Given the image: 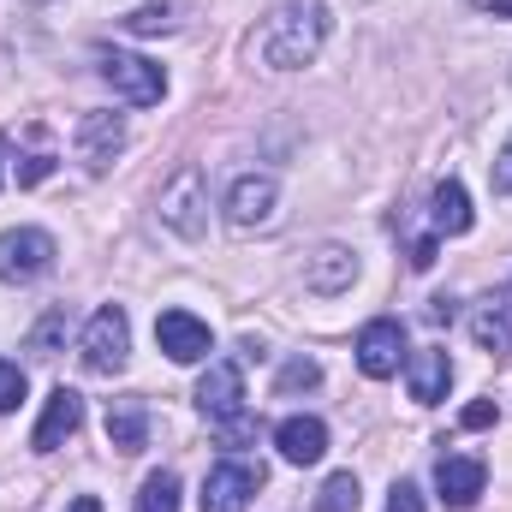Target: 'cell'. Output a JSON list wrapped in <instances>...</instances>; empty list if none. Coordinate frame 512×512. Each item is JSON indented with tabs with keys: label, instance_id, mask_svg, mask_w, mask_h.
Masks as SVG:
<instances>
[{
	"label": "cell",
	"instance_id": "obj_1",
	"mask_svg": "<svg viewBox=\"0 0 512 512\" xmlns=\"http://www.w3.org/2000/svg\"><path fill=\"white\" fill-rule=\"evenodd\" d=\"M328 0H280L274 12H268V24H262V36H256V54H262V66H274V72H298V66H310L316 54H322V42H328Z\"/></svg>",
	"mask_w": 512,
	"mask_h": 512
},
{
	"label": "cell",
	"instance_id": "obj_2",
	"mask_svg": "<svg viewBox=\"0 0 512 512\" xmlns=\"http://www.w3.org/2000/svg\"><path fill=\"white\" fill-rule=\"evenodd\" d=\"M96 66H102V84L131 102V108H155L161 96H167V72L155 66V60H143V54H126V48H102L96 54Z\"/></svg>",
	"mask_w": 512,
	"mask_h": 512
},
{
	"label": "cell",
	"instance_id": "obj_3",
	"mask_svg": "<svg viewBox=\"0 0 512 512\" xmlns=\"http://www.w3.org/2000/svg\"><path fill=\"white\" fill-rule=\"evenodd\" d=\"M78 358H84V370L90 376H120L131 358V322L120 304H102L96 316H90V328H84V340H78Z\"/></svg>",
	"mask_w": 512,
	"mask_h": 512
},
{
	"label": "cell",
	"instance_id": "obj_4",
	"mask_svg": "<svg viewBox=\"0 0 512 512\" xmlns=\"http://www.w3.org/2000/svg\"><path fill=\"white\" fill-rule=\"evenodd\" d=\"M161 227H173L179 239H203L209 233V179L203 167H179L161 191Z\"/></svg>",
	"mask_w": 512,
	"mask_h": 512
},
{
	"label": "cell",
	"instance_id": "obj_5",
	"mask_svg": "<svg viewBox=\"0 0 512 512\" xmlns=\"http://www.w3.org/2000/svg\"><path fill=\"white\" fill-rule=\"evenodd\" d=\"M54 256H60V245L42 227H6L0 233V280L6 286H30V280H42L54 268Z\"/></svg>",
	"mask_w": 512,
	"mask_h": 512
},
{
	"label": "cell",
	"instance_id": "obj_6",
	"mask_svg": "<svg viewBox=\"0 0 512 512\" xmlns=\"http://www.w3.org/2000/svg\"><path fill=\"white\" fill-rule=\"evenodd\" d=\"M197 411H203L209 423H221V429H239V423H245V370H239L233 358H221V364L203 370V382H197Z\"/></svg>",
	"mask_w": 512,
	"mask_h": 512
},
{
	"label": "cell",
	"instance_id": "obj_7",
	"mask_svg": "<svg viewBox=\"0 0 512 512\" xmlns=\"http://www.w3.org/2000/svg\"><path fill=\"white\" fill-rule=\"evenodd\" d=\"M256 489H262V465L221 459V465L203 477V495H197V507H203V512H245Z\"/></svg>",
	"mask_w": 512,
	"mask_h": 512
},
{
	"label": "cell",
	"instance_id": "obj_8",
	"mask_svg": "<svg viewBox=\"0 0 512 512\" xmlns=\"http://www.w3.org/2000/svg\"><path fill=\"white\" fill-rule=\"evenodd\" d=\"M155 346L173 358V364H203L209 358V322H197L191 310H161L155 316Z\"/></svg>",
	"mask_w": 512,
	"mask_h": 512
},
{
	"label": "cell",
	"instance_id": "obj_9",
	"mask_svg": "<svg viewBox=\"0 0 512 512\" xmlns=\"http://www.w3.org/2000/svg\"><path fill=\"white\" fill-rule=\"evenodd\" d=\"M399 364H405V328H399L393 316L370 322V328L358 334V370H364L370 382H387Z\"/></svg>",
	"mask_w": 512,
	"mask_h": 512
},
{
	"label": "cell",
	"instance_id": "obj_10",
	"mask_svg": "<svg viewBox=\"0 0 512 512\" xmlns=\"http://www.w3.org/2000/svg\"><path fill=\"white\" fill-rule=\"evenodd\" d=\"M483 483H489L483 459L447 453V459L435 465V489H441V507H453V512H471V507H477V501H483Z\"/></svg>",
	"mask_w": 512,
	"mask_h": 512
},
{
	"label": "cell",
	"instance_id": "obj_11",
	"mask_svg": "<svg viewBox=\"0 0 512 512\" xmlns=\"http://www.w3.org/2000/svg\"><path fill=\"white\" fill-rule=\"evenodd\" d=\"M78 423H84V393L54 387V393H48V405H42V423H36L30 447H36V453H54V447H66V441L78 435Z\"/></svg>",
	"mask_w": 512,
	"mask_h": 512
},
{
	"label": "cell",
	"instance_id": "obj_12",
	"mask_svg": "<svg viewBox=\"0 0 512 512\" xmlns=\"http://www.w3.org/2000/svg\"><path fill=\"white\" fill-rule=\"evenodd\" d=\"M274 197H280L274 173H239L233 191H227V221L251 233V227H262V221L274 215Z\"/></svg>",
	"mask_w": 512,
	"mask_h": 512
},
{
	"label": "cell",
	"instance_id": "obj_13",
	"mask_svg": "<svg viewBox=\"0 0 512 512\" xmlns=\"http://www.w3.org/2000/svg\"><path fill=\"white\" fill-rule=\"evenodd\" d=\"M352 280H358V256L346 245H322L316 256H304V292L340 298V292H352Z\"/></svg>",
	"mask_w": 512,
	"mask_h": 512
},
{
	"label": "cell",
	"instance_id": "obj_14",
	"mask_svg": "<svg viewBox=\"0 0 512 512\" xmlns=\"http://www.w3.org/2000/svg\"><path fill=\"white\" fill-rule=\"evenodd\" d=\"M120 149H126V120L120 114H84L78 120V155H84L90 173H108Z\"/></svg>",
	"mask_w": 512,
	"mask_h": 512
},
{
	"label": "cell",
	"instance_id": "obj_15",
	"mask_svg": "<svg viewBox=\"0 0 512 512\" xmlns=\"http://www.w3.org/2000/svg\"><path fill=\"white\" fill-rule=\"evenodd\" d=\"M405 382H411V399L417 405H441L447 387H453V358L441 346H423V352L405 358Z\"/></svg>",
	"mask_w": 512,
	"mask_h": 512
},
{
	"label": "cell",
	"instance_id": "obj_16",
	"mask_svg": "<svg viewBox=\"0 0 512 512\" xmlns=\"http://www.w3.org/2000/svg\"><path fill=\"white\" fill-rule=\"evenodd\" d=\"M274 447H280L286 465H316V459L328 453V423H322V417H280Z\"/></svg>",
	"mask_w": 512,
	"mask_h": 512
},
{
	"label": "cell",
	"instance_id": "obj_17",
	"mask_svg": "<svg viewBox=\"0 0 512 512\" xmlns=\"http://www.w3.org/2000/svg\"><path fill=\"white\" fill-rule=\"evenodd\" d=\"M471 197H465V185L459 179H441L435 185V197H429V233L435 239H459V233H471Z\"/></svg>",
	"mask_w": 512,
	"mask_h": 512
},
{
	"label": "cell",
	"instance_id": "obj_18",
	"mask_svg": "<svg viewBox=\"0 0 512 512\" xmlns=\"http://www.w3.org/2000/svg\"><path fill=\"white\" fill-rule=\"evenodd\" d=\"M108 441L120 447V453H143V441H149V405L131 393V399H108Z\"/></svg>",
	"mask_w": 512,
	"mask_h": 512
},
{
	"label": "cell",
	"instance_id": "obj_19",
	"mask_svg": "<svg viewBox=\"0 0 512 512\" xmlns=\"http://www.w3.org/2000/svg\"><path fill=\"white\" fill-rule=\"evenodd\" d=\"M471 340H477L483 352H512V292L477 304V316H471Z\"/></svg>",
	"mask_w": 512,
	"mask_h": 512
},
{
	"label": "cell",
	"instance_id": "obj_20",
	"mask_svg": "<svg viewBox=\"0 0 512 512\" xmlns=\"http://www.w3.org/2000/svg\"><path fill=\"white\" fill-rule=\"evenodd\" d=\"M6 143H12V137H6ZM24 143H30V149H18V143H12V149H18V161H12V179H18V185H42V179L54 173L60 149H54V137H48L42 126H24Z\"/></svg>",
	"mask_w": 512,
	"mask_h": 512
},
{
	"label": "cell",
	"instance_id": "obj_21",
	"mask_svg": "<svg viewBox=\"0 0 512 512\" xmlns=\"http://www.w3.org/2000/svg\"><path fill=\"white\" fill-rule=\"evenodd\" d=\"M131 512H179V477H173V471H149Z\"/></svg>",
	"mask_w": 512,
	"mask_h": 512
},
{
	"label": "cell",
	"instance_id": "obj_22",
	"mask_svg": "<svg viewBox=\"0 0 512 512\" xmlns=\"http://www.w3.org/2000/svg\"><path fill=\"white\" fill-rule=\"evenodd\" d=\"M358 477L352 471H334L328 483H322V495H316V512H358Z\"/></svg>",
	"mask_w": 512,
	"mask_h": 512
},
{
	"label": "cell",
	"instance_id": "obj_23",
	"mask_svg": "<svg viewBox=\"0 0 512 512\" xmlns=\"http://www.w3.org/2000/svg\"><path fill=\"white\" fill-rule=\"evenodd\" d=\"M173 24H179V6H173V0H149V6H137L126 18L131 36H161V30H173Z\"/></svg>",
	"mask_w": 512,
	"mask_h": 512
},
{
	"label": "cell",
	"instance_id": "obj_24",
	"mask_svg": "<svg viewBox=\"0 0 512 512\" xmlns=\"http://www.w3.org/2000/svg\"><path fill=\"white\" fill-rule=\"evenodd\" d=\"M66 328H72V322H66V304H60V310H48V316L36 322V334H30V352H36V358H60Z\"/></svg>",
	"mask_w": 512,
	"mask_h": 512
},
{
	"label": "cell",
	"instance_id": "obj_25",
	"mask_svg": "<svg viewBox=\"0 0 512 512\" xmlns=\"http://www.w3.org/2000/svg\"><path fill=\"white\" fill-rule=\"evenodd\" d=\"M316 382H322V364H316V358H292V364L280 370V387H274V393H298V387H316Z\"/></svg>",
	"mask_w": 512,
	"mask_h": 512
},
{
	"label": "cell",
	"instance_id": "obj_26",
	"mask_svg": "<svg viewBox=\"0 0 512 512\" xmlns=\"http://www.w3.org/2000/svg\"><path fill=\"white\" fill-rule=\"evenodd\" d=\"M18 405H24V370L0 358V417H6V411H18Z\"/></svg>",
	"mask_w": 512,
	"mask_h": 512
},
{
	"label": "cell",
	"instance_id": "obj_27",
	"mask_svg": "<svg viewBox=\"0 0 512 512\" xmlns=\"http://www.w3.org/2000/svg\"><path fill=\"white\" fill-rule=\"evenodd\" d=\"M495 417H501V405H495V399H477V405H465V417H459V423H465V429H489Z\"/></svg>",
	"mask_w": 512,
	"mask_h": 512
},
{
	"label": "cell",
	"instance_id": "obj_28",
	"mask_svg": "<svg viewBox=\"0 0 512 512\" xmlns=\"http://www.w3.org/2000/svg\"><path fill=\"white\" fill-rule=\"evenodd\" d=\"M387 512H423V495H417V483H393V495H387Z\"/></svg>",
	"mask_w": 512,
	"mask_h": 512
},
{
	"label": "cell",
	"instance_id": "obj_29",
	"mask_svg": "<svg viewBox=\"0 0 512 512\" xmlns=\"http://www.w3.org/2000/svg\"><path fill=\"white\" fill-rule=\"evenodd\" d=\"M495 191H501V197H512V137H507V149L495 155Z\"/></svg>",
	"mask_w": 512,
	"mask_h": 512
},
{
	"label": "cell",
	"instance_id": "obj_30",
	"mask_svg": "<svg viewBox=\"0 0 512 512\" xmlns=\"http://www.w3.org/2000/svg\"><path fill=\"white\" fill-rule=\"evenodd\" d=\"M72 512H102V501H96V495H78V501H72Z\"/></svg>",
	"mask_w": 512,
	"mask_h": 512
},
{
	"label": "cell",
	"instance_id": "obj_31",
	"mask_svg": "<svg viewBox=\"0 0 512 512\" xmlns=\"http://www.w3.org/2000/svg\"><path fill=\"white\" fill-rule=\"evenodd\" d=\"M477 6H489V12H507V18H512V0H477Z\"/></svg>",
	"mask_w": 512,
	"mask_h": 512
}]
</instances>
